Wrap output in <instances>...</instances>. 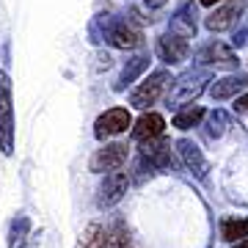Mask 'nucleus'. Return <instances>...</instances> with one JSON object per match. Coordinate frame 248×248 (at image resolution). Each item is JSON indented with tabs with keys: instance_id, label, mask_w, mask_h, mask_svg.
<instances>
[{
	"instance_id": "nucleus-1",
	"label": "nucleus",
	"mask_w": 248,
	"mask_h": 248,
	"mask_svg": "<svg viewBox=\"0 0 248 248\" xmlns=\"http://www.w3.org/2000/svg\"><path fill=\"white\" fill-rule=\"evenodd\" d=\"M207 83H213V69L210 66H199V69H187L182 72L174 83H171V91L169 97H166V102H169V108H185L190 105L193 99H199L207 91Z\"/></svg>"
},
{
	"instance_id": "nucleus-2",
	"label": "nucleus",
	"mask_w": 248,
	"mask_h": 248,
	"mask_svg": "<svg viewBox=\"0 0 248 248\" xmlns=\"http://www.w3.org/2000/svg\"><path fill=\"white\" fill-rule=\"evenodd\" d=\"M171 83H174V80H171L169 69L149 72V78H143L141 83L133 89V94H130V105L138 108V110H149V108L166 94V89H169Z\"/></svg>"
},
{
	"instance_id": "nucleus-3",
	"label": "nucleus",
	"mask_w": 248,
	"mask_h": 248,
	"mask_svg": "<svg viewBox=\"0 0 248 248\" xmlns=\"http://www.w3.org/2000/svg\"><path fill=\"white\" fill-rule=\"evenodd\" d=\"M0 152H14V105H11V78L0 72Z\"/></svg>"
},
{
	"instance_id": "nucleus-4",
	"label": "nucleus",
	"mask_w": 248,
	"mask_h": 248,
	"mask_svg": "<svg viewBox=\"0 0 248 248\" xmlns=\"http://www.w3.org/2000/svg\"><path fill=\"white\" fill-rule=\"evenodd\" d=\"M246 9H248L246 0H223V3H218V6L204 17V25H207L210 33L232 31V28L240 22V17H243V11H246Z\"/></svg>"
},
{
	"instance_id": "nucleus-5",
	"label": "nucleus",
	"mask_w": 248,
	"mask_h": 248,
	"mask_svg": "<svg viewBox=\"0 0 248 248\" xmlns=\"http://www.w3.org/2000/svg\"><path fill=\"white\" fill-rule=\"evenodd\" d=\"M196 63H199V66H210V69H213V66L237 69L240 58L229 45H223V42H207V45H202L196 50Z\"/></svg>"
},
{
	"instance_id": "nucleus-6",
	"label": "nucleus",
	"mask_w": 248,
	"mask_h": 248,
	"mask_svg": "<svg viewBox=\"0 0 248 248\" xmlns=\"http://www.w3.org/2000/svg\"><path fill=\"white\" fill-rule=\"evenodd\" d=\"M130 157V149L127 143H105L102 149H97L89 160V169L94 174H110V171H119Z\"/></svg>"
},
{
	"instance_id": "nucleus-7",
	"label": "nucleus",
	"mask_w": 248,
	"mask_h": 248,
	"mask_svg": "<svg viewBox=\"0 0 248 248\" xmlns=\"http://www.w3.org/2000/svg\"><path fill=\"white\" fill-rule=\"evenodd\" d=\"M127 127H133L130 110H127V108H110V110H105V113L94 122V135H97V141H108V138H113V135L127 133Z\"/></svg>"
},
{
	"instance_id": "nucleus-8",
	"label": "nucleus",
	"mask_w": 248,
	"mask_h": 248,
	"mask_svg": "<svg viewBox=\"0 0 248 248\" xmlns=\"http://www.w3.org/2000/svg\"><path fill=\"white\" fill-rule=\"evenodd\" d=\"M169 31L171 33L182 36V39H196V31H199V3L193 0H185L169 19Z\"/></svg>"
},
{
	"instance_id": "nucleus-9",
	"label": "nucleus",
	"mask_w": 248,
	"mask_h": 248,
	"mask_svg": "<svg viewBox=\"0 0 248 248\" xmlns=\"http://www.w3.org/2000/svg\"><path fill=\"white\" fill-rule=\"evenodd\" d=\"M108 45L116 50H138V47H143V33L130 17L116 19L110 28V36H108Z\"/></svg>"
},
{
	"instance_id": "nucleus-10",
	"label": "nucleus",
	"mask_w": 248,
	"mask_h": 248,
	"mask_svg": "<svg viewBox=\"0 0 248 248\" xmlns=\"http://www.w3.org/2000/svg\"><path fill=\"white\" fill-rule=\"evenodd\" d=\"M177 152H179V160H182L185 171H190L199 182L207 179V174H210V163H207V157H204V152L199 149V143H193L190 138H179Z\"/></svg>"
},
{
	"instance_id": "nucleus-11",
	"label": "nucleus",
	"mask_w": 248,
	"mask_h": 248,
	"mask_svg": "<svg viewBox=\"0 0 248 248\" xmlns=\"http://www.w3.org/2000/svg\"><path fill=\"white\" fill-rule=\"evenodd\" d=\"M127 187H130V177L124 171H110V174H105V179H102V185L97 190V204L99 207H116L124 199Z\"/></svg>"
},
{
	"instance_id": "nucleus-12",
	"label": "nucleus",
	"mask_w": 248,
	"mask_h": 248,
	"mask_svg": "<svg viewBox=\"0 0 248 248\" xmlns=\"http://www.w3.org/2000/svg\"><path fill=\"white\" fill-rule=\"evenodd\" d=\"M157 55H160V61L163 63L177 66V63H182V61L190 58V42L169 31V33H163L157 39Z\"/></svg>"
},
{
	"instance_id": "nucleus-13",
	"label": "nucleus",
	"mask_w": 248,
	"mask_h": 248,
	"mask_svg": "<svg viewBox=\"0 0 248 248\" xmlns=\"http://www.w3.org/2000/svg\"><path fill=\"white\" fill-rule=\"evenodd\" d=\"M141 155L149 160L152 166L157 171H174V155H171V141L166 135L160 138H152V141H143L141 143Z\"/></svg>"
},
{
	"instance_id": "nucleus-14",
	"label": "nucleus",
	"mask_w": 248,
	"mask_h": 248,
	"mask_svg": "<svg viewBox=\"0 0 248 248\" xmlns=\"http://www.w3.org/2000/svg\"><path fill=\"white\" fill-rule=\"evenodd\" d=\"M207 91H210V97H213L215 102L240 97L243 91H248V75H246V72H232V75H223V78L215 80Z\"/></svg>"
},
{
	"instance_id": "nucleus-15",
	"label": "nucleus",
	"mask_w": 248,
	"mask_h": 248,
	"mask_svg": "<svg viewBox=\"0 0 248 248\" xmlns=\"http://www.w3.org/2000/svg\"><path fill=\"white\" fill-rule=\"evenodd\" d=\"M163 130H166V119L160 113H155V110H143V113L138 116V122H133V127H130V133H133V138L138 143L160 138Z\"/></svg>"
},
{
	"instance_id": "nucleus-16",
	"label": "nucleus",
	"mask_w": 248,
	"mask_h": 248,
	"mask_svg": "<svg viewBox=\"0 0 248 248\" xmlns=\"http://www.w3.org/2000/svg\"><path fill=\"white\" fill-rule=\"evenodd\" d=\"M149 69V55L141 53V55H133L130 61L122 66V75H119V80H116V91H127V86H133L135 80L141 78L143 72Z\"/></svg>"
},
{
	"instance_id": "nucleus-17",
	"label": "nucleus",
	"mask_w": 248,
	"mask_h": 248,
	"mask_svg": "<svg viewBox=\"0 0 248 248\" xmlns=\"http://www.w3.org/2000/svg\"><path fill=\"white\" fill-rule=\"evenodd\" d=\"M229 127H232V116L223 108H215V110H210V113L204 116V135L210 141L223 138V135L229 133Z\"/></svg>"
},
{
	"instance_id": "nucleus-18",
	"label": "nucleus",
	"mask_w": 248,
	"mask_h": 248,
	"mask_svg": "<svg viewBox=\"0 0 248 248\" xmlns=\"http://www.w3.org/2000/svg\"><path fill=\"white\" fill-rule=\"evenodd\" d=\"M221 237L226 243H240L248 237V215H223L221 218Z\"/></svg>"
},
{
	"instance_id": "nucleus-19",
	"label": "nucleus",
	"mask_w": 248,
	"mask_h": 248,
	"mask_svg": "<svg viewBox=\"0 0 248 248\" xmlns=\"http://www.w3.org/2000/svg\"><path fill=\"white\" fill-rule=\"evenodd\" d=\"M113 22H116V14H110V11H102V14H97V17L91 19L89 22V42L91 45H102V42H108Z\"/></svg>"
},
{
	"instance_id": "nucleus-20",
	"label": "nucleus",
	"mask_w": 248,
	"mask_h": 248,
	"mask_svg": "<svg viewBox=\"0 0 248 248\" xmlns=\"http://www.w3.org/2000/svg\"><path fill=\"white\" fill-rule=\"evenodd\" d=\"M204 116H207V110H204L202 105H185V108H179L177 113H174L171 124L185 133V130H190V127H199V124L204 122Z\"/></svg>"
},
{
	"instance_id": "nucleus-21",
	"label": "nucleus",
	"mask_w": 248,
	"mask_h": 248,
	"mask_svg": "<svg viewBox=\"0 0 248 248\" xmlns=\"http://www.w3.org/2000/svg\"><path fill=\"white\" fill-rule=\"evenodd\" d=\"M28 232H31V221L25 215H17L9 226V248H28Z\"/></svg>"
},
{
	"instance_id": "nucleus-22",
	"label": "nucleus",
	"mask_w": 248,
	"mask_h": 248,
	"mask_svg": "<svg viewBox=\"0 0 248 248\" xmlns=\"http://www.w3.org/2000/svg\"><path fill=\"white\" fill-rule=\"evenodd\" d=\"M80 248H110V232L102 229L99 223H91L80 237Z\"/></svg>"
},
{
	"instance_id": "nucleus-23",
	"label": "nucleus",
	"mask_w": 248,
	"mask_h": 248,
	"mask_svg": "<svg viewBox=\"0 0 248 248\" xmlns=\"http://www.w3.org/2000/svg\"><path fill=\"white\" fill-rule=\"evenodd\" d=\"M232 45H234V47H246L248 45V25L234 31V36H232Z\"/></svg>"
},
{
	"instance_id": "nucleus-24",
	"label": "nucleus",
	"mask_w": 248,
	"mask_h": 248,
	"mask_svg": "<svg viewBox=\"0 0 248 248\" xmlns=\"http://www.w3.org/2000/svg\"><path fill=\"white\" fill-rule=\"evenodd\" d=\"M234 113H248V91L234 97Z\"/></svg>"
},
{
	"instance_id": "nucleus-25",
	"label": "nucleus",
	"mask_w": 248,
	"mask_h": 248,
	"mask_svg": "<svg viewBox=\"0 0 248 248\" xmlns=\"http://www.w3.org/2000/svg\"><path fill=\"white\" fill-rule=\"evenodd\" d=\"M143 3H146V9H163V6H166V3H169V0H143Z\"/></svg>"
},
{
	"instance_id": "nucleus-26",
	"label": "nucleus",
	"mask_w": 248,
	"mask_h": 248,
	"mask_svg": "<svg viewBox=\"0 0 248 248\" xmlns=\"http://www.w3.org/2000/svg\"><path fill=\"white\" fill-rule=\"evenodd\" d=\"M215 3H223V0H199V6H215Z\"/></svg>"
},
{
	"instance_id": "nucleus-27",
	"label": "nucleus",
	"mask_w": 248,
	"mask_h": 248,
	"mask_svg": "<svg viewBox=\"0 0 248 248\" xmlns=\"http://www.w3.org/2000/svg\"><path fill=\"white\" fill-rule=\"evenodd\" d=\"M232 248H248V237L240 240V243H232Z\"/></svg>"
}]
</instances>
